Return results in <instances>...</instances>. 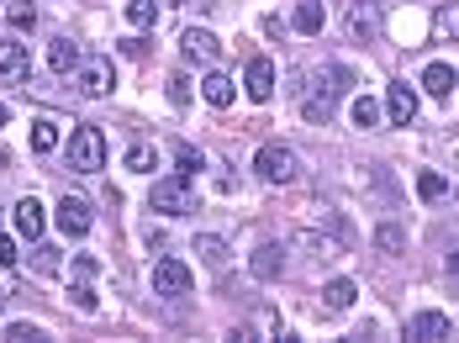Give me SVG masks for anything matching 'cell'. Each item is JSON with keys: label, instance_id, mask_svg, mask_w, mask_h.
<instances>
[{"label": "cell", "instance_id": "d4e9b609", "mask_svg": "<svg viewBox=\"0 0 459 343\" xmlns=\"http://www.w3.org/2000/svg\"><path fill=\"white\" fill-rule=\"evenodd\" d=\"M433 32H438L444 43H459V0H455V5H444V11L433 16Z\"/></svg>", "mask_w": 459, "mask_h": 343}, {"label": "cell", "instance_id": "7a4b0ae2", "mask_svg": "<svg viewBox=\"0 0 459 343\" xmlns=\"http://www.w3.org/2000/svg\"><path fill=\"white\" fill-rule=\"evenodd\" d=\"M69 170H79V174L106 170V138L96 127H74V138H69Z\"/></svg>", "mask_w": 459, "mask_h": 343}, {"label": "cell", "instance_id": "2e32d148", "mask_svg": "<svg viewBox=\"0 0 459 343\" xmlns=\"http://www.w3.org/2000/svg\"><path fill=\"white\" fill-rule=\"evenodd\" d=\"M32 58H27V43H0V79H27Z\"/></svg>", "mask_w": 459, "mask_h": 343}, {"label": "cell", "instance_id": "5b68a950", "mask_svg": "<svg viewBox=\"0 0 459 343\" xmlns=\"http://www.w3.org/2000/svg\"><path fill=\"white\" fill-rule=\"evenodd\" d=\"M254 170H259V180H270V185H290L296 180V154H290L286 143H264L254 154Z\"/></svg>", "mask_w": 459, "mask_h": 343}, {"label": "cell", "instance_id": "ac0fdd59", "mask_svg": "<svg viewBox=\"0 0 459 343\" xmlns=\"http://www.w3.org/2000/svg\"><path fill=\"white\" fill-rule=\"evenodd\" d=\"M201 96H206V106H217V112H222V106H232V79L212 69V74L201 79Z\"/></svg>", "mask_w": 459, "mask_h": 343}, {"label": "cell", "instance_id": "e0dca14e", "mask_svg": "<svg viewBox=\"0 0 459 343\" xmlns=\"http://www.w3.org/2000/svg\"><path fill=\"white\" fill-rule=\"evenodd\" d=\"M48 63H54V74H74V69L85 63V54H79V43H74V38H54Z\"/></svg>", "mask_w": 459, "mask_h": 343}, {"label": "cell", "instance_id": "d6986e66", "mask_svg": "<svg viewBox=\"0 0 459 343\" xmlns=\"http://www.w3.org/2000/svg\"><path fill=\"white\" fill-rule=\"evenodd\" d=\"M354 296H359V286H354V280H328V290H322V306H328V312H348V306H354Z\"/></svg>", "mask_w": 459, "mask_h": 343}, {"label": "cell", "instance_id": "30bf717a", "mask_svg": "<svg viewBox=\"0 0 459 343\" xmlns=\"http://www.w3.org/2000/svg\"><path fill=\"white\" fill-rule=\"evenodd\" d=\"M386 116H391L396 127H412V116H417V90H412L406 79H396V85L386 90Z\"/></svg>", "mask_w": 459, "mask_h": 343}, {"label": "cell", "instance_id": "f1b7e54d", "mask_svg": "<svg viewBox=\"0 0 459 343\" xmlns=\"http://www.w3.org/2000/svg\"><path fill=\"white\" fill-rule=\"evenodd\" d=\"M5 339H11V343H38V339H48V333H43L38 322H11V328H5Z\"/></svg>", "mask_w": 459, "mask_h": 343}, {"label": "cell", "instance_id": "83f0119b", "mask_svg": "<svg viewBox=\"0 0 459 343\" xmlns=\"http://www.w3.org/2000/svg\"><path fill=\"white\" fill-rule=\"evenodd\" d=\"M375 121H380V101L359 96V101H354V127H375Z\"/></svg>", "mask_w": 459, "mask_h": 343}, {"label": "cell", "instance_id": "f546056e", "mask_svg": "<svg viewBox=\"0 0 459 343\" xmlns=\"http://www.w3.org/2000/svg\"><path fill=\"white\" fill-rule=\"evenodd\" d=\"M154 164H159V159H154V148H143V143H138V148L127 154V170H138V174H148Z\"/></svg>", "mask_w": 459, "mask_h": 343}, {"label": "cell", "instance_id": "3957f363", "mask_svg": "<svg viewBox=\"0 0 459 343\" xmlns=\"http://www.w3.org/2000/svg\"><path fill=\"white\" fill-rule=\"evenodd\" d=\"M148 206H154V212H164V217H185V212L196 206V196H190V180H185V174L159 180V185L148 190Z\"/></svg>", "mask_w": 459, "mask_h": 343}, {"label": "cell", "instance_id": "1f68e13d", "mask_svg": "<svg viewBox=\"0 0 459 343\" xmlns=\"http://www.w3.org/2000/svg\"><path fill=\"white\" fill-rule=\"evenodd\" d=\"M174 164H179V174H185V180H190V174L201 170V154H196V148H185V143H179V154H174Z\"/></svg>", "mask_w": 459, "mask_h": 343}, {"label": "cell", "instance_id": "484cf974", "mask_svg": "<svg viewBox=\"0 0 459 343\" xmlns=\"http://www.w3.org/2000/svg\"><path fill=\"white\" fill-rule=\"evenodd\" d=\"M127 21L132 27H154L159 21V5L154 0H127Z\"/></svg>", "mask_w": 459, "mask_h": 343}, {"label": "cell", "instance_id": "f35d334b", "mask_svg": "<svg viewBox=\"0 0 459 343\" xmlns=\"http://www.w3.org/2000/svg\"><path fill=\"white\" fill-rule=\"evenodd\" d=\"M0 127H5V106H0Z\"/></svg>", "mask_w": 459, "mask_h": 343}, {"label": "cell", "instance_id": "7c38bea8", "mask_svg": "<svg viewBox=\"0 0 459 343\" xmlns=\"http://www.w3.org/2000/svg\"><path fill=\"white\" fill-rule=\"evenodd\" d=\"M248 270H254V280H280V270H286V248H280V243H259L254 259H248Z\"/></svg>", "mask_w": 459, "mask_h": 343}, {"label": "cell", "instance_id": "8fae6325", "mask_svg": "<svg viewBox=\"0 0 459 343\" xmlns=\"http://www.w3.org/2000/svg\"><path fill=\"white\" fill-rule=\"evenodd\" d=\"M455 328H449V317L444 312H417L412 322H406V339L412 343H433V339H449Z\"/></svg>", "mask_w": 459, "mask_h": 343}, {"label": "cell", "instance_id": "603a6c76", "mask_svg": "<svg viewBox=\"0 0 459 343\" xmlns=\"http://www.w3.org/2000/svg\"><path fill=\"white\" fill-rule=\"evenodd\" d=\"M5 21H11V32H32V27H38V5H32V0H16V5L5 11Z\"/></svg>", "mask_w": 459, "mask_h": 343}, {"label": "cell", "instance_id": "7402d4cb", "mask_svg": "<svg viewBox=\"0 0 459 343\" xmlns=\"http://www.w3.org/2000/svg\"><path fill=\"white\" fill-rule=\"evenodd\" d=\"M32 148H38V154H54L58 148V121H48V116L32 121Z\"/></svg>", "mask_w": 459, "mask_h": 343}, {"label": "cell", "instance_id": "44dd1931", "mask_svg": "<svg viewBox=\"0 0 459 343\" xmlns=\"http://www.w3.org/2000/svg\"><path fill=\"white\" fill-rule=\"evenodd\" d=\"M417 196H422V201H444V196H449V180L438 170H422L417 174Z\"/></svg>", "mask_w": 459, "mask_h": 343}, {"label": "cell", "instance_id": "4fadbf2b", "mask_svg": "<svg viewBox=\"0 0 459 343\" xmlns=\"http://www.w3.org/2000/svg\"><path fill=\"white\" fill-rule=\"evenodd\" d=\"M90 222H96V217H90V206H85V201H74V196H63V201H58V228L69 232V238H85Z\"/></svg>", "mask_w": 459, "mask_h": 343}, {"label": "cell", "instance_id": "6da1fadb", "mask_svg": "<svg viewBox=\"0 0 459 343\" xmlns=\"http://www.w3.org/2000/svg\"><path fill=\"white\" fill-rule=\"evenodd\" d=\"M348 85H354V79H348L344 63H322L317 79H312V90L301 96V116H306L312 127H322V121L333 116V106H338V96H344Z\"/></svg>", "mask_w": 459, "mask_h": 343}, {"label": "cell", "instance_id": "52a82bcc", "mask_svg": "<svg viewBox=\"0 0 459 343\" xmlns=\"http://www.w3.org/2000/svg\"><path fill=\"white\" fill-rule=\"evenodd\" d=\"M243 85H248V101H275V63L270 58H248V69H243Z\"/></svg>", "mask_w": 459, "mask_h": 343}, {"label": "cell", "instance_id": "9a60e30c", "mask_svg": "<svg viewBox=\"0 0 459 343\" xmlns=\"http://www.w3.org/2000/svg\"><path fill=\"white\" fill-rule=\"evenodd\" d=\"M11 222H16V232H21L27 243H38V238H43V206H38V201H16Z\"/></svg>", "mask_w": 459, "mask_h": 343}, {"label": "cell", "instance_id": "d590c367", "mask_svg": "<svg viewBox=\"0 0 459 343\" xmlns=\"http://www.w3.org/2000/svg\"><path fill=\"white\" fill-rule=\"evenodd\" d=\"M121 54H127V58H148V54H154V43H143V38H127V43H121Z\"/></svg>", "mask_w": 459, "mask_h": 343}, {"label": "cell", "instance_id": "4dcf8cb0", "mask_svg": "<svg viewBox=\"0 0 459 343\" xmlns=\"http://www.w3.org/2000/svg\"><path fill=\"white\" fill-rule=\"evenodd\" d=\"M96 275H101V259L96 254H79L74 259V280H96Z\"/></svg>", "mask_w": 459, "mask_h": 343}, {"label": "cell", "instance_id": "e575fe53", "mask_svg": "<svg viewBox=\"0 0 459 343\" xmlns=\"http://www.w3.org/2000/svg\"><path fill=\"white\" fill-rule=\"evenodd\" d=\"M32 264H38L43 275H54V270H58V248H38V254H32Z\"/></svg>", "mask_w": 459, "mask_h": 343}, {"label": "cell", "instance_id": "5bb4252c", "mask_svg": "<svg viewBox=\"0 0 459 343\" xmlns=\"http://www.w3.org/2000/svg\"><path fill=\"white\" fill-rule=\"evenodd\" d=\"M455 69H449V63H428V69H422V90H428V96H433V101H449V96H455Z\"/></svg>", "mask_w": 459, "mask_h": 343}, {"label": "cell", "instance_id": "836d02e7", "mask_svg": "<svg viewBox=\"0 0 459 343\" xmlns=\"http://www.w3.org/2000/svg\"><path fill=\"white\" fill-rule=\"evenodd\" d=\"M170 101H174V106H185V101H190V79H185V74H170Z\"/></svg>", "mask_w": 459, "mask_h": 343}, {"label": "cell", "instance_id": "9c48e42d", "mask_svg": "<svg viewBox=\"0 0 459 343\" xmlns=\"http://www.w3.org/2000/svg\"><path fill=\"white\" fill-rule=\"evenodd\" d=\"M154 290H159V296H185V290H190V270H185L179 259H159V264H154Z\"/></svg>", "mask_w": 459, "mask_h": 343}, {"label": "cell", "instance_id": "ab89813d", "mask_svg": "<svg viewBox=\"0 0 459 343\" xmlns=\"http://www.w3.org/2000/svg\"><path fill=\"white\" fill-rule=\"evenodd\" d=\"M170 5H179V0H170Z\"/></svg>", "mask_w": 459, "mask_h": 343}, {"label": "cell", "instance_id": "8992f818", "mask_svg": "<svg viewBox=\"0 0 459 343\" xmlns=\"http://www.w3.org/2000/svg\"><path fill=\"white\" fill-rule=\"evenodd\" d=\"M74 74H79V90H85V96H112V85H116L112 58H85Z\"/></svg>", "mask_w": 459, "mask_h": 343}, {"label": "cell", "instance_id": "cb8c5ba5", "mask_svg": "<svg viewBox=\"0 0 459 343\" xmlns=\"http://www.w3.org/2000/svg\"><path fill=\"white\" fill-rule=\"evenodd\" d=\"M196 254H201L212 270H222V264H228V243H222V238H212V232H206V238H196Z\"/></svg>", "mask_w": 459, "mask_h": 343}, {"label": "cell", "instance_id": "ba28073f", "mask_svg": "<svg viewBox=\"0 0 459 343\" xmlns=\"http://www.w3.org/2000/svg\"><path fill=\"white\" fill-rule=\"evenodd\" d=\"M179 54L190 58V63H217V58H222V43H217L206 27H190V32L179 38Z\"/></svg>", "mask_w": 459, "mask_h": 343}, {"label": "cell", "instance_id": "277c9868", "mask_svg": "<svg viewBox=\"0 0 459 343\" xmlns=\"http://www.w3.org/2000/svg\"><path fill=\"white\" fill-rule=\"evenodd\" d=\"M380 27H386L380 0H348V38L354 43H380Z\"/></svg>", "mask_w": 459, "mask_h": 343}, {"label": "cell", "instance_id": "4316f807", "mask_svg": "<svg viewBox=\"0 0 459 343\" xmlns=\"http://www.w3.org/2000/svg\"><path fill=\"white\" fill-rule=\"evenodd\" d=\"M375 243H380L386 254H402V248H406V232L396 228V222H380V232H375Z\"/></svg>", "mask_w": 459, "mask_h": 343}, {"label": "cell", "instance_id": "8d00e7d4", "mask_svg": "<svg viewBox=\"0 0 459 343\" xmlns=\"http://www.w3.org/2000/svg\"><path fill=\"white\" fill-rule=\"evenodd\" d=\"M16 259H21V254H16V238H0V264H5V270H11V264H16Z\"/></svg>", "mask_w": 459, "mask_h": 343}, {"label": "cell", "instance_id": "ffe728a7", "mask_svg": "<svg viewBox=\"0 0 459 343\" xmlns=\"http://www.w3.org/2000/svg\"><path fill=\"white\" fill-rule=\"evenodd\" d=\"M322 21H328V16H322V0H301V5H296V32L312 38V32H322Z\"/></svg>", "mask_w": 459, "mask_h": 343}, {"label": "cell", "instance_id": "74e56055", "mask_svg": "<svg viewBox=\"0 0 459 343\" xmlns=\"http://www.w3.org/2000/svg\"><path fill=\"white\" fill-rule=\"evenodd\" d=\"M444 280H449V286L459 290V248L449 254V259H444Z\"/></svg>", "mask_w": 459, "mask_h": 343}, {"label": "cell", "instance_id": "d6a6232c", "mask_svg": "<svg viewBox=\"0 0 459 343\" xmlns=\"http://www.w3.org/2000/svg\"><path fill=\"white\" fill-rule=\"evenodd\" d=\"M69 301H74V306H79V312H96V306H101V301H96V290L85 286V280H79V286L69 290Z\"/></svg>", "mask_w": 459, "mask_h": 343}]
</instances>
